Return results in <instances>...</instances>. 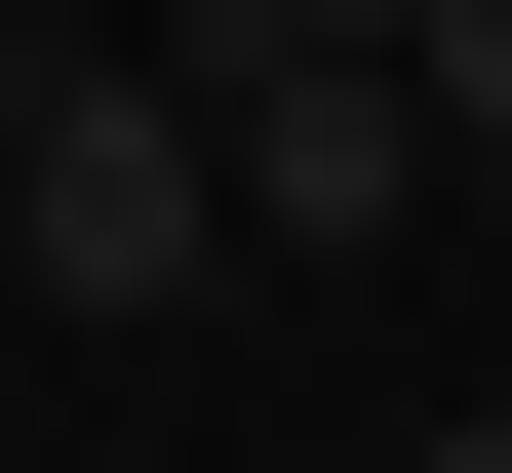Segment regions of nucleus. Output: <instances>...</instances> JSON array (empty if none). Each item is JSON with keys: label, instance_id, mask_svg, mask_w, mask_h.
<instances>
[{"label": "nucleus", "instance_id": "7ed1b4c3", "mask_svg": "<svg viewBox=\"0 0 512 473\" xmlns=\"http://www.w3.org/2000/svg\"><path fill=\"white\" fill-rule=\"evenodd\" d=\"M394 79H434V198H512V0H394Z\"/></svg>", "mask_w": 512, "mask_h": 473}, {"label": "nucleus", "instance_id": "20e7f679", "mask_svg": "<svg viewBox=\"0 0 512 473\" xmlns=\"http://www.w3.org/2000/svg\"><path fill=\"white\" fill-rule=\"evenodd\" d=\"M237 40H394V0H237Z\"/></svg>", "mask_w": 512, "mask_h": 473}, {"label": "nucleus", "instance_id": "f257e3e1", "mask_svg": "<svg viewBox=\"0 0 512 473\" xmlns=\"http://www.w3.org/2000/svg\"><path fill=\"white\" fill-rule=\"evenodd\" d=\"M197 237H237L197 79H79V40H0V276H40V316H197Z\"/></svg>", "mask_w": 512, "mask_h": 473}, {"label": "nucleus", "instance_id": "f03ea898", "mask_svg": "<svg viewBox=\"0 0 512 473\" xmlns=\"http://www.w3.org/2000/svg\"><path fill=\"white\" fill-rule=\"evenodd\" d=\"M197 158H237V237H434V79L394 40H197Z\"/></svg>", "mask_w": 512, "mask_h": 473}, {"label": "nucleus", "instance_id": "39448f33", "mask_svg": "<svg viewBox=\"0 0 512 473\" xmlns=\"http://www.w3.org/2000/svg\"><path fill=\"white\" fill-rule=\"evenodd\" d=\"M434 473H512V395H473V434H434Z\"/></svg>", "mask_w": 512, "mask_h": 473}]
</instances>
